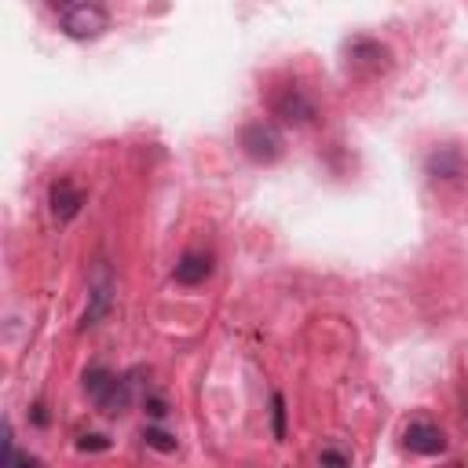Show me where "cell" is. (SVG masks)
<instances>
[{
	"instance_id": "obj_15",
	"label": "cell",
	"mask_w": 468,
	"mask_h": 468,
	"mask_svg": "<svg viewBox=\"0 0 468 468\" xmlns=\"http://www.w3.org/2000/svg\"><path fill=\"white\" fill-rule=\"evenodd\" d=\"M147 414L162 421V417L169 414V407H165V399H162V395H150V399H147Z\"/></svg>"
},
{
	"instance_id": "obj_13",
	"label": "cell",
	"mask_w": 468,
	"mask_h": 468,
	"mask_svg": "<svg viewBox=\"0 0 468 468\" xmlns=\"http://www.w3.org/2000/svg\"><path fill=\"white\" fill-rule=\"evenodd\" d=\"M271 421H274V440L282 443L286 440V399L282 395L271 399Z\"/></svg>"
},
{
	"instance_id": "obj_5",
	"label": "cell",
	"mask_w": 468,
	"mask_h": 468,
	"mask_svg": "<svg viewBox=\"0 0 468 468\" xmlns=\"http://www.w3.org/2000/svg\"><path fill=\"white\" fill-rule=\"evenodd\" d=\"M48 205H52V216H55L59 224H70L74 216L81 212V205H84V191L74 179H59V183H52Z\"/></svg>"
},
{
	"instance_id": "obj_8",
	"label": "cell",
	"mask_w": 468,
	"mask_h": 468,
	"mask_svg": "<svg viewBox=\"0 0 468 468\" xmlns=\"http://www.w3.org/2000/svg\"><path fill=\"white\" fill-rule=\"evenodd\" d=\"M428 176H432V179H457V176H464V158H461V150H457V147L435 150L432 158H428Z\"/></svg>"
},
{
	"instance_id": "obj_10",
	"label": "cell",
	"mask_w": 468,
	"mask_h": 468,
	"mask_svg": "<svg viewBox=\"0 0 468 468\" xmlns=\"http://www.w3.org/2000/svg\"><path fill=\"white\" fill-rule=\"evenodd\" d=\"M114 381H117V373H110L107 366H91V369L84 373V392L99 402V399L110 392V385H114Z\"/></svg>"
},
{
	"instance_id": "obj_9",
	"label": "cell",
	"mask_w": 468,
	"mask_h": 468,
	"mask_svg": "<svg viewBox=\"0 0 468 468\" xmlns=\"http://www.w3.org/2000/svg\"><path fill=\"white\" fill-rule=\"evenodd\" d=\"M114 304V290L110 282H96L88 293V307H84V319H81V329H91V326H99L107 319V311Z\"/></svg>"
},
{
	"instance_id": "obj_4",
	"label": "cell",
	"mask_w": 468,
	"mask_h": 468,
	"mask_svg": "<svg viewBox=\"0 0 468 468\" xmlns=\"http://www.w3.org/2000/svg\"><path fill=\"white\" fill-rule=\"evenodd\" d=\"M274 117L293 124V129H304V124L315 121V103L307 99L304 88H282L274 96Z\"/></svg>"
},
{
	"instance_id": "obj_16",
	"label": "cell",
	"mask_w": 468,
	"mask_h": 468,
	"mask_svg": "<svg viewBox=\"0 0 468 468\" xmlns=\"http://www.w3.org/2000/svg\"><path fill=\"white\" fill-rule=\"evenodd\" d=\"M319 464H352L348 454H337V450H322L319 454Z\"/></svg>"
},
{
	"instance_id": "obj_17",
	"label": "cell",
	"mask_w": 468,
	"mask_h": 468,
	"mask_svg": "<svg viewBox=\"0 0 468 468\" xmlns=\"http://www.w3.org/2000/svg\"><path fill=\"white\" fill-rule=\"evenodd\" d=\"M34 421H37V424H41V428H44V424H48V414H44V407H34Z\"/></svg>"
},
{
	"instance_id": "obj_2",
	"label": "cell",
	"mask_w": 468,
	"mask_h": 468,
	"mask_svg": "<svg viewBox=\"0 0 468 468\" xmlns=\"http://www.w3.org/2000/svg\"><path fill=\"white\" fill-rule=\"evenodd\" d=\"M238 143H242V150H245V158L257 162V165H274L278 158H282V136H278L271 124H264V121L245 124Z\"/></svg>"
},
{
	"instance_id": "obj_1",
	"label": "cell",
	"mask_w": 468,
	"mask_h": 468,
	"mask_svg": "<svg viewBox=\"0 0 468 468\" xmlns=\"http://www.w3.org/2000/svg\"><path fill=\"white\" fill-rule=\"evenodd\" d=\"M110 29V15L96 0H77V4H67L62 12V34L74 41H96Z\"/></svg>"
},
{
	"instance_id": "obj_6",
	"label": "cell",
	"mask_w": 468,
	"mask_h": 468,
	"mask_svg": "<svg viewBox=\"0 0 468 468\" xmlns=\"http://www.w3.org/2000/svg\"><path fill=\"white\" fill-rule=\"evenodd\" d=\"M402 443H407V450H414V454L432 457V454L447 450V435H443V428H435L428 421H414L407 432H402Z\"/></svg>"
},
{
	"instance_id": "obj_12",
	"label": "cell",
	"mask_w": 468,
	"mask_h": 468,
	"mask_svg": "<svg viewBox=\"0 0 468 468\" xmlns=\"http://www.w3.org/2000/svg\"><path fill=\"white\" fill-rule=\"evenodd\" d=\"M143 440H147V447L162 450V454H172V450H176V435H169V432H162V428H147Z\"/></svg>"
},
{
	"instance_id": "obj_14",
	"label": "cell",
	"mask_w": 468,
	"mask_h": 468,
	"mask_svg": "<svg viewBox=\"0 0 468 468\" xmlns=\"http://www.w3.org/2000/svg\"><path fill=\"white\" fill-rule=\"evenodd\" d=\"M81 454H96V450H110V440L107 435H81V443H77Z\"/></svg>"
},
{
	"instance_id": "obj_3",
	"label": "cell",
	"mask_w": 468,
	"mask_h": 468,
	"mask_svg": "<svg viewBox=\"0 0 468 468\" xmlns=\"http://www.w3.org/2000/svg\"><path fill=\"white\" fill-rule=\"evenodd\" d=\"M392 67V52L381 41H369V37H355L348 44V70L359 77H381Z\"/></svg>"
},
{
	"instance_id": "obj_7",
	"label": "cell",
	"mask_w": 468,
	"mask_h": 468,
	"mask_svg": "<svg viewBox=\"0 0 468 468\" xmlns=\"http://www.w3.org/2000/svg\"><path fill=\"white\" fill-rule=\"evenodd\" d=\"M212 274V257L209 253H183L176 264V282L179 286H202Z\"/></svg>"
},
{
	"instance_id": "obj_11",
	"label": "cell",
	"mask_w": 468,
	"mask_h": 468,
	"mask_svg": "<svg viewBox=\"0 0 468 468\" xmlns=\"http://www.w3.org/2000/svg\"><path fill=\"white\" fill-rule=\"evenodd\" d=\"M99 410H103V414H124V410H129V381L117 377V381L110 385V392L99 399Z\"/></svg>"
}]
</instances>
